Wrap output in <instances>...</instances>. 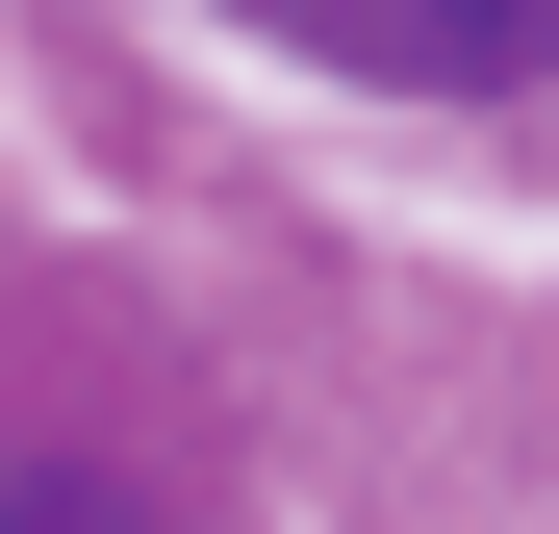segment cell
<instances>
[{"label": "cell", "instance_id": "obj_1", "mask_svg": "<svg viewBox=\"0 0 559 534\" xmlns=\"http://www.w3.org/2000/svg\"><path fill=\"white\" fill-rule=\"evenodd\" d=\"M280 51L331 76H432V103H509V76H559V0H254Z\"/></svg>", "mask_w": 559, "mask_h": 534}, {"label": "cell", "instance_id": "obj_2", "mask_svg": "<svg viewBox=\"0 0 559 534\" xmlns=\"http://www.w3.org/2000/svg\"><path fill=\"white\" fill-rule=\"evenodd\" d=\"M0 534H153L128 459H0Z\"/></svg>", "mask_w": 559, "mask_h": 534}]
</instances>
